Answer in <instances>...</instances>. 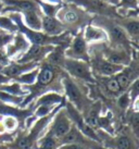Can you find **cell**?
Here are the masks:
<instances>
[{
  "instance_id": "obj_1",
  "label": "cell",
  "mask_w": 139,
  "mask_h": 149,
  "mask_svg": "<svg viewBox=\"0 0 139 149\" xmlns=\"http://www.w3.org/2000/svg\"><path fill=\"white\" fill-rule=\"evenodd\" d=\"M94 25L104 31L108 40L111 42V47H120L127 49V46L129 45V38L124 32V29L116 23V21L108 17L99 15L95 19Z\"/></svg>"
},
{
  "instance_id": "obj_2",
  "label": "cell",
  "mask_w": 139,
  "mask_h": 149,
  "mask_svg": "<svg viewBox=\"0 0 139 149\" xmlns=\"http://www.w3.org/2000/svg\"><path fill=\"white\" fill-rule=\"evenodd\" d=\"M61 68L63 70H65L73 79H81V81L86 82V83H95L96 82L89 62L82 61V60H73V59L64 58Z\"/></svg>"
},
{
  "instance_id": "obj_3",
  "label": "cell",
  "mask_w": 139,
  "mask_h": 149,
  "mask_svg": "<svg viewBox=\"0 0 139 149\" xmlns=\"http://www.w3.org/2000/svg\"><path fill=\"white\" fill-rule=\"evenodd\" d=\"M62 87L64 89V93L70 104L74 106L75 109H77L79 112L84 111L87 104V98L81 86L77 85L72 77H70L69 75H65L62 79Z\"/></svg>"
},
{
  "instance_id": "obj_4",
  "label": "cell",
  "mask_w": 139,
  "mask_h": 149,
  "mask_svg": "<svg viewBox=\"0 0 139 149\" xmlns=\"http://www.w3.org/2000/svg\"><path fill=\"white\" fill-rule=\"evenodd\" d=\"M65 58L73 59V60H82L89 62V49L88 44L84 39L83 31H81L75 37L71 40L69 47L64 51Z\"/></svg>"
},
{
  "instance_id": "obj_5",
  "label": "cell",
  "mask_w": 139,
  "mask_h": 149,
  "mask_svg": "<svg viewBox=\"0 0 139 149\" xmlns=\"http://www.w3.org/2000/svg\"><path fill=\"white\" fill-rule=\"evenodd\" d=\"M89 61H91V64H90L91 71L102 77L114 76L124 69V66L110 63L102 56H98V54H96V57H89Z\"/></svg>"
},
{
  "instance_id": "obj_6",
  "label": "cell",
  "mask_w": 139,
  "mask_h": 149,
  "mask_svg": "<svg viewBox=\"0 0 139 149\" xmlns=\"http://www.w3.org/2000/svg\"><path fill=\"white\" fill-rule=\"evenodd\" d=\"M71 126H72V121L70 120V118L66 114L65 109H63L56 113L52 118L48 133L60 141L62 137L70 131Z\"/></svg>"
},
{
  "instance_id": "obj_7",
  "label": "cell",
  "mask_w": 139,
  "mask_h": 149,
  "mask_svg": "<svg viewBox=\"0 0 139 149\" xmlns=\"http://www.w3.org/2000/svg\"><path fill=\"white\" fill-rule=\"evenodd\" d=\"M29 46L31 44L27 40V38L22 33L17 32V34L13 35L11 42H9L8 45L4 47V49H6V54L10 60L17 61V59L28 49Z\"/></svg>"
},
{
  "instance_id": "obj_8",
  "label": "cell",
  "mask_w": 139,
  "mask_h": 149,
  "mask_svg": "<svg viewBox=\"0 0 139 149\" xmlns=\"http://www.w3.org/2000/svg\"><path fill=\"white\" fill-rule=\"evenodd\" d=\"M54 46H41V45H31L29 48L24 54L17 59L15 62L19 63H28L38 62L40 63L42 59H45L48 54L53 50Z\"/></svg>"
},
{
  "instance_id": "obj_9",
  "label": "cell",
  "mask_w": 139,
  "mask_h": 149,
  "mask_svg": "<svg viewBox=\"0 0 139 149\" xmlns=\"http://www.w3.org/2000/svg\"><path fill=\"white\" fill-rule=\"evenodd\" d=\"M101 56L106 61L117 65L127 66L131 63V54L128 51V49H125V48L110 47V48H106V50L103 49Z\"/></svg>"
},
{
  "instance_id": "obj_10",
  "label": "cell",
  "mask_w": 139,
  "mask_h": 149,
  "mask_svg": "<svg viewBox=\"0 0 139 149\" xmlns=\"http://www.w3.org/2000/svg\"><path fill=\"white\" fill-rule=\"evenodd\" d=\"M63 2L74 4L77 8L84 9L87 12L91 13H100V15L109 14L111 7L101 0H62Z\"/></svg>"
},
{
  "instance_id": "obj_11",
  "label": "cell",
  "mask_w": 139,
  "mask_h": 149,
  "mask_svg": "<svg viewBox=\"0 0 139 149\" xmlns=\"http://www.w3.org/2000/svg\"><path fill=\"white\" fill-rule=\"evenodd\" d=\"M40 63L38 62H28V63H19L15 61H11L8 65L3 68L2 70L0 71L1 74L6 75L7 77H9L10 79H14L19 77L20 75L24 74L26 72L36 69L37 66H39Z\"/></svg>"
},
{
  "instance_id": "obj_12",
  "label": "cell",
  "mask_w": 139,
  "mask_h": 149,
  "mask_svg": "<svg viewBox=\"0 0 139 149\" xmlns=\"http://www.w3.org/2000/svg\"><path fill=\"white\" fill-rule=\"evenodd\" d=\"M65 26L58 20L57 17H44L41 19V32L48 36L56 37L64 33Z\"/></svg>"
},
{
  "instance_id": "obj_13",
  "label": "cell",
  "mask_w": 139,
  "mask_h": 149,
  "mask_svg": "<svg viewBox=\"0 0 139 149\" xmlns=\"http://www.w3.org/2000/svg\"><path fill=\"white\" fill-rule=\"evenodd\" d=\"M83 35L87 44H102L108 40L104 31L94 24L87 25L83 29Z\"/></svg>"
},
{
  "instance_id": "obj_14",
  "label": "cell",
  "mask_w": 139,
  "mask_h": 149,
  "mask_svg": "<svg viewBox=\"0 0 139 149\" xmlns=\"http://www.w3.org/2000/svg\"><path fill=\"white\" fill-rule=\"evenodd\" d=\"M57 19L65 26L66 24H75L79 20L78 8L74 4L62 6L61 9L57 13Z\"/></svg>"
},
{
  "instance_id": "obj_15",
  "label": "cell",
  "mask_w": 139,
  "mask_h": 149,
  "mask_svg": "<svg viewBox=\"0 0 139 149\" xmlns=\"http://www.w3.org/2000/svg\"><path fill=\"white\" fill-rule=\"evenodd\" d=\"M41 19H42V13L40 9L22 13V20L24 25L27 29L35 32H41Z\"/></svg>"
},
{
  "instance_id": "obj_16",
  "label": "cell",
  "mask_w": 139,
  "mask_h": 149,
  "mask_svg": "<svg viewBox=\"0 0 139 149\" xmlns=\"http://www.w3.org/2000/svg\"><path fill=\"white\" fill-rule=\"evenodd\" d=\"M116 23L124 29L128 38L137 42L139 36V22L137 17H124L121 21H116Z\"/></svg>"
},
{
  "instance_id": "obj_17",
  "label": "cell",
  "mask_w": 139,
  "mask_h": 149,
  "mask_svg": "<svg viewBox=\"0 0 139 149\" xmlns=\"http://www.w3.org/2000/svg\"><path fill=\"white\" fill-rule=\"evenodd\" d=\"M63 96L60 95L59 93L54 91H48L45 93L36 100V102L34 104V108L39 107V106H57V104L63 102Z\"/></svg>"
},
{
  "instance_id": "obj_18",
  "label": "cell",
  "mask_w": 139,
  "mask_h": 149,
  "mask_svg": "<svg viewBox=\"0 0 139 149\" xmlns=\"http://www.w3.org/2000/svg\"><path fill=\"white\" fill-rule=\"evenodd\" d=\"M35 2L38 4L42 15L49 17H57V13L63 6L62 3H50L42 0H35Z\"/></svg>"
},
{
  "instance_id": "obj_19",
  "label": "cell",
  "mask_w": 139,
  "mask_h": 149,
  "mask_svg": "<svg viewBox=\"0 0 139 149\" xmlns=\"http://www.w3.org/2000/svg\"><path fill=\"white\" fill-rule=\"evenodd\" d=\"M109 146L113 149H138L137 143L126 135H120L115 137Z\"/></svg>"
},
{
  "instance_id": "obj_20",
  "label": "cell",
  "mask_w": 139,
  "mask_h": 149,
  "mask_svg": "<svg viewBox=\"0 0 139 149\" xmlns=\"http://www.w3.org/2000/svg\"><path fill=\"white\" fill-rule=\"evenodd\" d=\"M0 91H4L7 94L13 96H17V97H24L28 94V91L25 89L23 85H21L17 82H13V83H7L3 85H0Z\"/></svg>"
},
{
  "instance_id": "obj_21",
  "label": "cell",
  "mask_w": 139,
  "mask_h": 149,
  "mask_svg": "<svg viewBox=\"0 0 139 149\" xmlns=\"http://www.w3.org/2000/svg\"><path fill=\"white\" fill-rule=\"evenodd\" d=\"M31 113L29 110L25 111V110H22V109H17V108L13 107V106H9V104H6L3 102L0 101V116H14V118H19L20 116H28V114Z\"/></svg>"
},
{
  "instance_id": "obj_22",
  "label": "cell",
  "mask_w": 139,
  "mask_h": 149,
  "mask_svg": "<svg viewBox=\"0 0 139 149\" xmlns=\"http://www.w3.org/2000/svg\"><path fill=\"white\" fill-rule=\"evenodd\" d=\"M0 32L14 35L19 32V27L9 17L0 15Z\"/></svg>"
},
{
  "instance_id": "obj_23",
  "label": "cell",
  "mask_w": 139,
  "mask_h": 149,
  "mask_svg": "<svg viewBox=\"0 0 139 149\" xmlns=\"http://www.w3.org/2000/svg\"><path fill=\"white\" fill-rule=\"evenodd\" d=\"M38 72H39V66H37L36 69L29 71V72H26L24 74L20 75L19 77H17L15 82L20 83L21 85H24V86H31L35 84L37 79V75H38Z\"/></svg>"
},
{
  "instance_id": "obj_24",
  "label": "cell",
  "mask_w": 139,
  "mask_h": 149,
  "mask_svg": "<svg viewBox=\"0 0 139 149\" xmlns=\"http://www.w3.org/2000/svg\"><path fill=\"white\" fill-rule=\"evenodd\" d=\"M103 86L106 87V91L108 93H110L111 95L113 96H120L123 93L116 82V79H114V76L106 77V79H103Z\"/></svg>"
},
{
  "instance_id": "obj_25",
  "label": "cell",
  "mask_w": 139,
  "mask_h": 149,
  "mask_svg": "<svg viewBox=\"0 0 139 149\" xmlns=\"http://www.w3.org/2000/svg\"><path fill=\"white\" fill-rule=\"evenodd\" d=\"M24 100V97H17V96H13L10 94H7L4 91H0V101L3 102L9 106H20L22 104Z\"/></svg>"
},
{
  "instance_id": "obj_26",
  "label": "cell",
  "mask_w": 139,
  "mask_h": 149,
  "mask_svg": "<svg viewBox=\"0 0 139 149\" xmlns=\"http://www.w3.org/2000/svg\"><path fill=\"white\" fill-rule=\"evenodd\" d=\"M60 141L59 139L54 138L52 135H50L49 133H47L45 136L42 137L39 141V149H57L58 144Z\"/></svg>"
},
{
  "instance_id": "obj_27",
  "label": "cell",
  "mask_w": 139,
  "mask_h": 149,
  "mask_svg": "<svg viewBox=\"0 0 139 149\" xmlns=\"http://www.w3.org/2000/svg\"><path fill=\"white\" fill-rule=\"evenodd\" d=\"M97 126L101 127L102 130L106 131L109 134L113 133V126H112V114L110 112L104 116H100L97 119Z\"/></svg>"
},
{
  "instance_id": "obj_28",
  "label": "cell",
  "mask_w": 139,
  "mask_h": 149,
  "mask_svg": "<svg viewBox=\"0 0 139 149\" xmlns=\"http://www.w3.org/2000/svg\"><path fill=\"white\" fill-rule=\"evenodd\" d=\"M2 123H3L4 127H6L7 131H15L17 125H19V120H17V118H14V116H3Z\"/></svg>"
},
{
  "instance_id": "obj_29",
  "label": "cell",
  "mask_w": 139,
  "mask_h": 149,
  "mask_svg": "<svg viewBox=\"0 0 139 149\" xmlns=\"http://www.w3.org/2000/svg\"><path fill=\"white\" fill-rule=\"evenodd\" d=\"M116 8L121 10H138V0H120Z\"/></svg>"
},
{
  "instance_id": "obj_30",
  "label": "cell",
  "mask_w": 139,
  "mask_h": 149,
  "mask_svg": "<svg viewBox=\"0 0 139 149\" xmlns=\"http://www.w3.org/2000/svg\"><path fill=\"white\" fill-rule=\"evenodd\" d=\"M117 104H119V107L122 108V109H126L129 104H131V98H129V95L128 93H124V94H121L119 97V100H117Z\"/></svg>"
},
{
  "instance_id": "obj_31",
  "label": "cell",
  "mask_w": 139,
  "mask_h": 149,
  "mask_svg": "<svg viewBox=\"0 0 139 149\" xmlns=\"http://www.w3.org/2000/svg\"><path fill=\"white\" fill-rule=\"evenodd\" d=\"M138 124H139L138 114H137V112H135V113L133 114V119H131V126H133V130H134V132H135L136 136L138 135Z\"/></svg>"
},
{
  "instance_id": "obj_32",
  "label": "cell",
  "mask_w": 139,
  "mask_h": 149,
  "mask_svg": "<svg viewBox=\"0 0 139 149\" xmlns=\"http://www.w3.org/2000/svg\"><path fill=\"white\" fill-rule=\"evenodd\" d=\"M103 2H106L109 6H113V7H117L120 3V0H101Z\"/></svg>"
},
{
  "instance_id": "obj_33",
  "label": "cell",
  "mask_w": 139,
  "mask_h": 149,
  "mask_svg": "<svg viewBox=\"0 0 139 149\" xmlns=\"http://www.w3.org/2000/svg\"><path fill=\"white\" fill-rule=\"evenodd\" d=\"M6 132H7V130H6V127H4L2 121L0 120V135H3Z\"/></svg>"
},
{
  "instance_id": "obj_34",
  "label": "cell",
  "mask_w": 139,
  "mask_h": 149,
  "mask_svg": "<svg viewBox=\"0 0 139 149\" xmlns=\"http://www.w3.org/2000/svg\"><path fill=\"white\" fill-rule=\"evenodd\" d=\"M2 7H3V4L0 2V14H1V10H2Z\"/></svg>"
}]
</instances>
